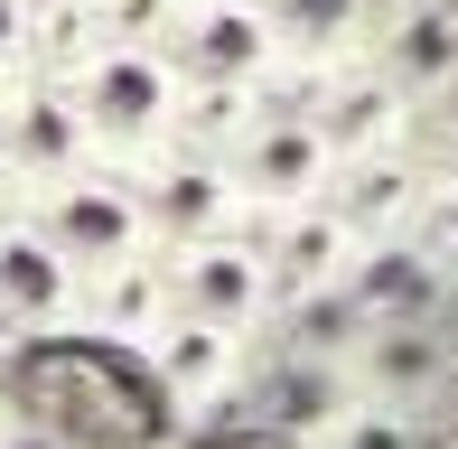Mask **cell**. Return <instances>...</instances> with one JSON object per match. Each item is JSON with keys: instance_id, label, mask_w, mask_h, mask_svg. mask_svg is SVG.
Wrapping results in <instances>:
<instances>
[{"instance_id": "obj_7", "label": "cell", "mask_w": 458, "mask_h": 449, "mask_svg": "<svg viewBox=\"0 0 458 449\" xmlns=\"http://www.w3.org/2000/svg\"><path fill=\"white\" fill-rule=\"evenodd\" d=\"M56 337H75V272L19 216V197H0V346H56Z\"/></svg>"}, {"instance_id": "obj_6", "label": "cell", "mask_w": 458, "mask_h": 449, "mask_svg": "<svg viewBox=\"0 0 458 449\" xmlns=\"http://www.w3.org/2000/svg\"><path fill=\"white\" fill-rule=\"evenodd\" d=\"M131 188H140V216H150V243L169 253V243H197V234H234V224H253L243 216V197H234V178H225V150H206V140H169V150H150V159H131Z\"/></svg>"}, {"instance_id": "obj_10", "label": "cell", "mask_w": 458, "mask_h": 449, "mask_svg": "<svg viewBox=\"0 0 458 449\" xmlns=\"http://www.w3.org/2000/svg\"><path fill=\"white\" fill-rule=\"evenodd\" d=\"M159 328H169V272H159V253H131V262H113V272L75 281V337L85 346L140 356Z\"/></svg>"}, {"instance_id": "obj_8", "label": "cell", "mask_w": 458, "mask_h": 449, "mask_svg": "<svg viewBox=\"0 0 458 449\" xmlns=\"http://www.w3.org/2000/svg\"><path fill=\"white\" fill-rule=\"evenodd\" d=\"M365 402H403V412H449V384H458V346L440 318H374L356 365H346Z\"/></svg>"}, {"instance_id": "obj_12", "label": "cell", "mask_w": 458, "mask_h": 449, "mask_svg": "<svg viewBox=\"0 0 458 449\" xmlns=\"http://www.w3.org/2000/svg\"><path fill=\"white\" fill-rule=\"evenodd\" d=\"M430 421H440V412H403V402H365L356 394L346 412H327L300 449H430Z\"/></svg>"}, {"instance_id": "obj_9", "label": "cell", "mask_w": 458, "mask_h": 449, "mask_svg": "<svg viewBox=\"0 0 458 449\" xmlns=\"http://www.w3.org/2000/svg\"><path fill=\"white\" fill-rule=\"evenodd\" d=\"M262 234V262H272V291L281 300H309V291H346L365 272V243L346 234V216L327 207H300V216H253Z\"/></svg>"}, {"instance_id": "obj_5", "label": "cell", "mask_w": 458, "mask_h": 449, "mask_svg": "<svg viewBox=\"0 0 458 449\" xmlns=\"http://www.w3.org/2000/svg\"><path fill=\"white\" fill-rule=\"evenodd\" d=\"M0 159H10V197H29V188H47V178H75V169L103 159L85 113H75V94H66V75H56L47 56L0 75Z\"/></svg>"}, {"instance_id": "obj_1", "label": "cell", "mask_w": 458, "mask_h": 449, "mask_svg": "<svg viewBox=\"0 0 458 449\" xmlns=\"http://www.w3.org/2000/svg\"><path fill=\"white\" fill-rule=\"evenodd\" d=\"M47 66L66 75L75 113H85L94 150L113 159V169L169 150L187 131V75H178L169 47H56Z\"/></svg>"}, {"instance_id": "obj_2", "label": "cell", "mask_w": 458, "mask_h": 449, "mask_svg": "<svg viewBox=\"0 0 458 449\" xmlns=\"http://www.w3.org/2000/svg\"><path fill=\"white\" fill-rule=\"evenodd\" d=\"M131 365H140V384H150L169 440H187V431H216V421L243 412V384H253V337L206 328V318H178V309H169V328L140 346Z\"/></svg>"}, {"instance_id": "obj_4", "label": "cell", "mask_w": 458, "mask_h": 449, "mask_svg": "<svg viewBox=\"0 0 458 449\" xmlns=\"http://www.w3.org/2000/svg\"><path fill=\"white\" fill-rule=\"evenodd\" d=\"M159 272H169V309H178V318H206V328H234V337H262V318L281 309L272 262H262V234H253V224L169 243Z\"/></svg>"}, {"instance_id": "obj_11", "label": "cell", "mask_w": 458, "mask_h": 449, "mask_svg": "<svg viewBox=\"0 0 458 449\" xmlns=\"http://www.w3.org/2000/svg\"><path fill=\"white\" fill-rule=\"evenodd\" d=\"M272 10V38L290 66H327V56H356L374 29V0H262Z\"/></svg>"}, {"instance_id": "obj_14", "label": "cell", "mask_w": 458, "mask_h": 449, "mask_svg": "<svg viewBox=\"0 0 458 449\" xmlns=\"http://www.w3.org/2000/svg\"><path fill=\"white\" fill-rule=\"evenodd\" d=\"M0 449H94V440H85V431H66L56 412H38V402L19 394V412L0 421Z\"/></svg>"}, {"instance_id": "obj_3", "label": "cell", "mask_w": 458, "mask_h": 449, "mask_svg": "<svg viewBox=\"0 0 458 449\" xmlns=\"http://www.w3.org/2000/svg\"><path fill=\"white\" fill-rule=\"evenodd\" d=\"M19 216H29L56 253H66L75 281H85V272H113V262H131V253H159V243H150V216H140L131 169H113V159H94V169H75V178L29 188V197H19Z\"/></svg>"}, {"instance_id": "obj_15", "label": "cell", "mask_w": 458, "mask_h": 449, "mask_svg": "<svg viewBox=\"0 0 458 449\" xmlns=\"http://www.w3.org/2000/svg\"><path fill=\"white\" fill-rule=\"evenodd\" d=\"M0 197H10V159H0Z\"/></svg>"}, {"instance_id": "obj_13", "label": "cell", "mask_w": 458, "mask_h": 449, "mask_svg": "<svg viewBox=\"0 0 458 449\" xmlns=\"http://www.w3.org/2000/svg\"><path fill=\"white\" fill-rule=\"evenodd\" d=\"M47 56V19H38V0H0V75L38 66Z\"/></svg>"}]
</instances>
